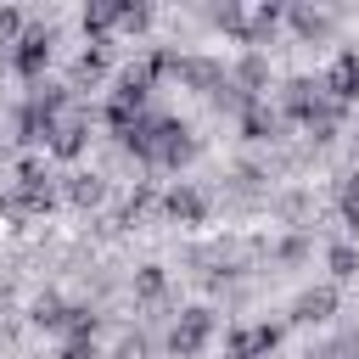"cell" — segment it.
Returning <instances> with one entry per match:
<instances>
[{
  "mask_svg": "<svg viewBox=\"0 0 359 359\" xmlns=\"http://www.w3.org/2000/svg\"><path fill=\"white\" fill-rule=\"evenodd\" d=\"M208 331H213V314L208 309H191V314H180V325H174V353H196L202 342H208Z\"/></svg>",
  "mask_w": 359,
  "mask_h": 359,
  "instance_id": "obj_1",
  "label": "cell"
},
{
  "mask_svg": "<svg viewBox=\"0 0 359 359\" xmlns=\"http://www.w3.org/2000/svg\"><path fill=\"white\" fill-rule=\"evenodd\" d=\"M275 342H280V331H275V325H258V331H236V337H230V353H236V359H252V353H269Z\"/></svg>",
  "mask_w": 359,
  "mask_h": 359,
  "instance_id": "obj_2",
  "label": "cell"
},
{
  "mask_svg": "<svg viewBox=\"0 0 359 359\" xmlns=\"http://www.w3.org/2000/svg\"><path fill=\"white\" fill-rule=\"evenodd\" d=\"M45 56H50V34H22V39H17V67H22V73H39Z\"/></svg>",
  "mask_w": 359,
  "mask_h": 359,
  "instance_id": "obj_3",
  "label": "cell"
},
{
  "mask_svg": "<svg viewBox=\"0 0 359 359\" xmlns=\"http://www.w3.org/2000/svg\"><path fill=\"white\" fill-rule=\"evenodd\" d=\"M331 303H337V292H331V286L303 292V297H297V320H325V314H331Z\"/></svg>",
  "mask_w": 359,
  "mask_h": 359,
  "instance_id": "obj_4",
  "label": "cell"
},
{
  "mask_svg": "<svg viewBox=\"0 0 359 359\" xmlns=\"http://www.w3.org/2000/svg\"><path fill=\"white\" fill-rule=\"evenodd\" d=\"M331 90H337V95H359V62H353V56H342V62L331 67Z\"/></svg>",
  "mask_w": 359,
  "mask_h": 359,
  "instance_id": "obj_5",
  "label": "cell"
},
{
  "mask_svg": "<svg viewBox=\"0 0 359 359\" xmlns=\"http://www.w3.org/2000/svg\"><path fill=\"white\" fill-rule=\"evenodd\" d=\"M331 275H337V280H348V275H359V252H353L348 241H337V247H331Z\"/></svg>",
  "mask_w": 359,
  "mask_h": 359,
  "instance_id": "obj_6",
  "label": "cell"
},
{
  "mask_svg": "<svg viewBox=\"0 0 359 359\" xmlns=\"http://www.w3.org/2000/svg\"><path fill=\"white\" fill-rule=\"evenodd\" d=\"M168 213H174V219H202V196H196V191H174V196H168Z\"/></svg>",
  "mask_w": 359,
  "mask_h": 359,
  "instance_id": "obj_7",
  "label": "cell"
},
{
  "mask_svg": "<svg viewBox=\"0 0 359 359\" xmlns=\"http://www.w3.org/2000/svg\"><path fill=\"white\" fill-rule=\"evenodd\" d=\"M67 196H73V202H101V180H95V174H73Z\"/></svg>",
  "mask_w": 359,
  "mask_h": 359,
  "instance_id": "obj_8",
  "label": "cell"
},
{
  "mask_svg": "<svg viewBox=\"0 0 359 359\" xmlns=\"http://www.w3.org/2000/svg\"><path fill=\"white\" fill-rule=\"evenodd\" d=\"M342 219H348V224H359V180H348V185H342Z\"/></svg>",
  "mask_w": 359,
  "mask_h": 359,
  "instance_id": "obj_9",
  "label": "cell"
},
{
  "mask_svg": "<svg viewBox=\"0 0 359 359\" xmlns=\"http://www.w3.org/2000/svg\"><path fill=\"white\" fill-rule=\"evenodd\" d=\"M79 140H84V129H79V123H67V129L56 135V151H62V157H73V151H79Z\"/></svg>",
  "mask_w": 359,
  "mask_h": 359,
  "instance_id": "obj_10",
  "label": "cell"
},
{
  "mask_svg": "<svg viewBox=\"0 0 359 359\" xmlns=\"http://www.w3.org/2000/svg\"><path fill=\"white\" fill-rule=\"evenodd\" d=\"M140 292H146V297H157V292H163V275H157V269H146V275H140Z\"/></svg>",
  "mask_w": 359,
  "mask_h": 359,
  "instance_id": "obj_11",
  "label": "cell"
},
{
  "mask_svg": "<svg viewBox=\"0 0 359 359\" xmlns=\"http://www.w3.org/2000/svg\"><path fill=\"white\" fill-rule=\"evenodd\" d=\"M140 353H146L140 342H123V348H118V359H140Z\"/></svg>",
  "mask_w": 359,
  "mask_h": 359,
  "instance_id": "obj_12",
  "label": "cell"
},
{
  "mask_svg": "<svg viewBox=\"0 0 359 359\" xmlns=\"http://www.w3.org/2000/svg\"><path fill=\"white\" fill-rule=\"evenodd\" d=\"M230 359H236V353H230Z\"/></svg>",
  "mask_w": 359,
  "mask_h": 359,
  "instance_id": "obj_13",
  "label": "cell"
}]
</instances>
